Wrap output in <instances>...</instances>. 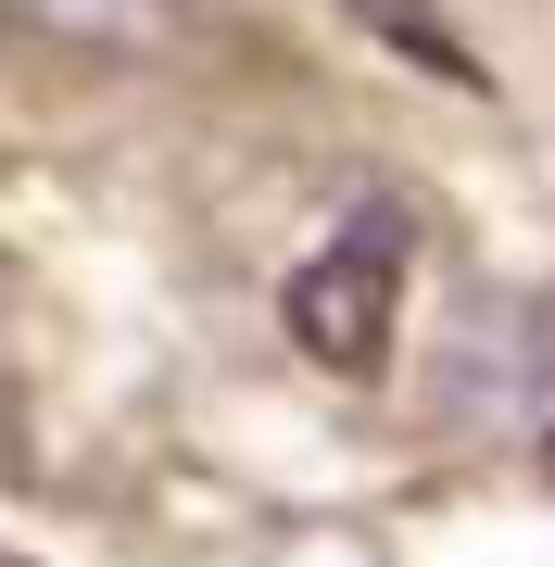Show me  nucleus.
I'll return each mask as SVG.
<instances>
[{
    "instance_id": "nucleus-4",
    "label": "nucleus",
    "mask_w": 555,
    "mask_h": 567,
    "mask_svg": "<svg viewBox=\"0 0 555 567\" xmlns=\"http://www.w3.org/2000/svg\"><path fill=\"white\" fill-rule=\"evenodd\" d=\"M543 480H555V416H543Z\"/></svg>"
},
{
    "instance_id": "nucleus-2",
    "label": "nucleus",
    "mask_w": 555,
    "mask_h": 567,
    "mask_svg": "<svg viewBox=\"0 0 555 567\" xmlns=\"http://www.w3.org/2000/svg\"><path fill=\"white\" fill-rule=\"evenodd\" d=\"M517 404H555V316H543V303H480V316H454V353H442V416L505 429Z\"/></svg>"
},
{
    "instance_id": "nucleus-3",
    "label": "nucleus",
    "mask_w": 555,
    "mask_h": 567,
    "mask_svg": "<svg viewBox=\"0 0 555 567\" xmlns=\"http://www.w3.org/2000/svg\"><path fill=\"white\" fill-rule=\"evenodd\" d=\"M13 25H39V39H76V51H152L177 39V0H0Z\"/></svg>"
},
{
    "instance_id": "nucleus-1",
    "label": "nucleus",
    "mask_w": 555,
    "mask_h": 567,
    "mask_svg": "<svg viewBox=\"0 0 555 567\" xmlns=\"http://www.w3.org/2000/svg\"><path fill=\"white\" fill-rule=\"evenodd\" d=\"M404 252H417V215L391 203V189H367V203L341 215V240L304 252V265H290V290H278L290 353L329 365V379H379V353H391V303H404Z\"/></svg>"
},
{
    "instance_id": "nucleus-5",
    "label": "nucleus",
    "mask_w": 555,
    "mask_h": 567,
    "mask_svg": "<svg viewBox=\"0 0 555 567\" xmlns=\"http://www.w3.org/2000/svg\"><path fill=\"white\" fill-rule=\"evenodd\" d=\"M0 567H13V555H0Z\"/></svg>"
}]
</instances>
